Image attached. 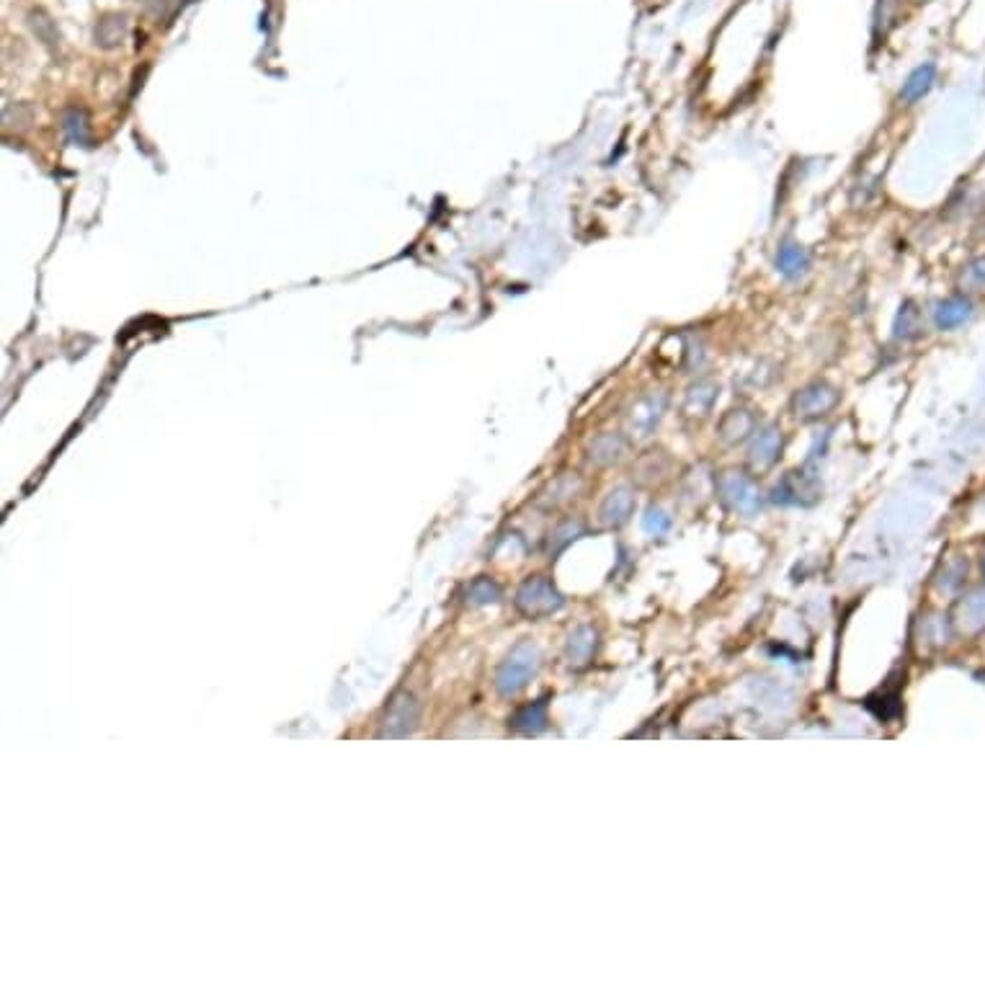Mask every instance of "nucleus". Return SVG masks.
<instances>
[{
    "instance_id": "nucleus-4",
    "label": "nucleus",
    "mask_w": 985,
    "mask_h": 985,
    "mask_svg": "<svg viewBox=\"0 0 985 985\" xmlns=\"http://www.w3.org/2000/svg\"><path fill=\"white\" fill-rule=\"evenodd\" d=\"M668 408V398L666 392L653 390V392H643L640 398H635V403L630 405L627 410V431L630 436H635V441H643L648 436L655 434L658 423H661L663 413Z\"/></svg>"
},
{
    "instance_id": "nucleus-24",
    "label": "nucleus",
    "mask_w": 985,
    "mask_h": 985,
    "mask_svg": "<svg viewBox=\"0 0 985 985\" xmlns=\"http://www.w3.org/2000/svg\"><path fill=\"white\" fill-rule=\"evenodd\" d=\"M583 532V527L578 524V521H565L563 527L557 529L555 532V539H552V545H555V550H560L563 545H568L570 539H576V534H581Z\"/></svg>"
},
{
    "instance_id": "nucleus-6",
    "label": "nucleus",
    "mask_w": 985,
    "mask_h": 985,
    "mask_svg": "<svg viewBox=\"0 0 985 985\" xmlns=\"http://www.w3.org/2000/svg\"><path fill=\"white\" fill-rule=\"evenodd\" d=\"M818 496H820L818 478L808 470H797L790 472V475H784V480L777 485V490H774V498H777L779 503H797V506H810V503L818 501Z\"/></svg>"
},
{
    "instance_id": "nucleus-8",
    "label": "nucleus",
    "mask_w": 985,
    "mask_h": 985,
    "mask_svg": "<svg viewBox=\"0 0 985 985\" xmlns=\"http://www.w3.org/2000/svg\"><path fill=\"white\" fill-rule=\"evenodd\" d=\"M418 722V704L416 699L410 694H398L392 699L390 707H387L385 715V728H382V735L385 738H405L408 733H413Z\"/></svg>"
},
{
    "instance_id": "nucleus-22",
    "label": "nucleus",
    "mask_w": 985,
    "mask_h": 985,
    "mask_svg": "<svg viewBox=\"0 0 985 985\" xmlns=\"http://www.w3.org/2000/svg\"><path fill=\"white\" fill-rule=\"evenodd\" d=\"M967 576V563L965 560H952V563L944 568L942 576V588L944 591H955V588L962 586V578Z\"/></svg>"
},
{
    "instance_id": "nucleus-19",
    "label": "nucleus",
    "mask_w": 985,
    "mask_h": 985,
    "mask_svg": "<svg viewBox=\"0 0 985 985\" xmlns=\"http://www.w3.org/2000/svg\"><path fill=\"white\" fill-rule=\"evenodd\" d=\"M921 333V313L916 310L913 302H906L900 307L898 318H895V338H916Z\"/></svg>"
},
{
    "instance_id": "nucleus-9",
    "label": "nucleus",
    "mask_w": 985,
    "mask_h": 985,
    "mask_svg": "<svg viewBox=\"0 0 985 985\" xmlns=\"http://www.w3.org/2000/svg\"><path fill=\"white\" fill-rule=\"evenodd\" d=\"M782 447H784L782 429H779L777 423H769V426H764V429H759L753 434L751 449H748V459H751L753 467L766 470V467H771L777 462L779 454H782Z\"/></svg>"
},
{
    "instance_id": "nucleus-16",
    "label": "nucleus",
    "mask_w": 985,
    "mask_h": 985,
    "mask_svg": "<svg viewBox=\"0 0 985 985\" xmlns=\"http://www.w3.org/2000/svg\"><path fill=\"white\" fill-rule=\"evenodd\" d=\"M596 645H599V635H596L594 627H578L576 632H570L568 645H565V655H568L570 666H586L596 653Z\"/></svg>"
},
{
    "instance_id": "nucleus-17",
    "label": "nucleus",
    "mask_w": 985,
    "mask_h": 985,
    "mask_svg": "<svg viewBox=\"0 0 985 985\" xmlns=\"http://www.w3.org/2000/svg\"><path fill=\"white\" fill-rule=\"evenodd\" d=\"M810 269V253L797 243H784L777 253V271L784 279H800Z\"/></svg>"
},
{
    "instance_id": "nucleus-13",
    "label": "nucleus",
    "mask_w": 985,
    "mask_h": 985,
    "mask_svg": "<svg viewBox=\"0 0 985 985\" xmlns=\"http://www.w3.org/2000/svg\"><path fill=\"white\" fill-rule=\"evenodd\" d=\"M627 444L622 439V434H614V431H604V434L596 436L588 447V462L594 467H612L614 462L622 459L625 454Z\"/></svg>"
},
{
    "instance_id": "nucleus-18",
    "label": "nucleus",
    "mask_w": 985,
    "mask_h": 985,
    "mask_svg": "<svg viewBox=\"0 0 985 985\" xmlns=\"http://www.w3.org/2000/svg\"><path fill=\"white\" fill-rule=\"evenodd\" d=\"M934 80H937V68H934L931 62L918 65V68L906 78L903 88H900V101H906V104H916V101H921V98L931 91Z\"/></svg>"
},
{
    "instance_id": "nucleus-11",
    "label": "nucleus",
    "mask_w": 985,
    "mask_h": 985,
    "mask_svg": "<svg viewBox=\"0 0 985 985\" xmlns=\"http://www.w3.org/2000/svg\"><path fill=\"white\" fill-rule=\"evenodd\" d=\"M717 392H720V387H717L712 380H697L694 385H689V390H686L684 395V405H681L684 416L686 418L710 416L712 408H715Z\"/></svg>"
},
{
    "instance_id": "nucleus-5",
    "label": "nucleus",
    "mask_w": 985,
    "mask_h": 985,
    "mask_svg": "<svg viewBox=\"0 0 985 985\" xmlns=\"http://www.w3.org/2000/svg\"><path fill=\"white\" fill-rule=\"evenodd\" d=\"M839 400V387L826 380H815L802 387V390H797L795 400H792V410H795V416L802 418V421H815V418L828 416L839 405Z\"/></svg>"
},
{
    "instance_id": "nucleus-23",
    "label": "nucleus",
    "mask_w": 985,
    "mask_h": 985,
    "mask_svg": "<svg viewBox=\"0 0 985 985\" xmlns=\"http://www.w3.org/2000/svg\"><path fill=\"white\" fill-rule=\"evenodd\" d=\"M962 282H965L970 289L985 287V256L975 258V261H970V264L965 266V271H962Z\"/></svg>"
},
{
    "instance_id": "nucleus-1",
    "label": "nucleus",
    "mask_w": 985,
    "mask_h": 985,
    "mask_svg": "<svg viewBox=\"0 0 985 985\" xmlns=\"http://www.w3.org/2000/svg\"><path fill=\"white\" fill-rule=\"evenodd\" d=\"M539 668V650L532 643H519L496 673V689L501 697H514L532 681Z\"/></svg>"
},
{
    "instance_id": "nucleus-20",
    "label": "nucleus",
    "mask_w": 985,
    "mask_h": 985,
    "mask_svg": "<svg viewBox=\"0 0 985 985\" xmlns=\"http://www.w3.org/2000/svg\"><path fill=\"white\" fill-rule=\"evenodd\" d=\"M643 527L645 532L653 534V537H663V534L671 529V516H668L661 506H650L643 516Z\"/></svg>"
},
{
    "instance_id": "nucleus-3",
    "label": "nucleus",
    "mask_w": 985,
    "mask_h": 985,
    "mask_svg": "<svg viewBox=\"0 0 985 985\" xmlns=\"http://www.w3.org/2000/svg\"><path fill=\"white\" fill-rule=\"evenodd\" d=\"M563 604H565L563 594H560V591L542 576L529 578V581L521 583V588L516 591V609L529 619L550 617V614H555L557 609H563Z\"/></svg>"
},
{
    "instance_id": "nucleus-2",
    "label": "nucleus",
    "mask_w": 985,
    "mask_h": 985,
    "mask_svg": "<svg viewBox=\"0 0 985 985\" xmlns=\"http://www.w3.org/2000/svg\"><path fill=\"white\" fill-rule=\"evenodd\" d=\"M717 493L733 514L741 516H756L761 511V503H764L759 485L741 470L722 472L717 478Z\"/></svg>"
},
{
    "instance_id": "nucleus-7",
    "label": "nucleus",
    "mask_w": 985,
    "mask_h": 985,
    "mask_svg": "<svg viewBox=\"0 0 985 985\" xmlns=\"http://www.w3.org/2000/svg\"><path fill=\"white\" fill-rule=\"evenodd\" d=\"M635 511V490L630 485H617L606 493V498L601 501L599 506V521L601 527L606 529H617L622 524H627Z\"/></svg>"
},
{
    "instance_id": "nucleus-21",
    "label": "nucleus",
    "mask_w": 985,
    "mask_h": 985,
    "mask_svg": "<svg viewBox=\"0 0 985 985\" xmlns=\"http://www.w3.org/2000/svg\"><path fill=\"white\" fill-rule=\"evenodd\" d=\"M470 596H472V601H475V604H493V601H498L501 591H498V586L493 581H488V578H480V581L472 583Z\"/></svg>"
},
{
    "instance_id": "nucleus-10",
    "label": "nucleus",
    "mask_w": 985,
    "mask_h": 985,
    "mask_svg": "<svg viewBox=\"0 0 985 985\" xmlns=\"http://www.w3.org/2000/svg\"><path fill=\"white\" fill-rule=\"evenodd\" d=\"M756 426H759V421H756V413H753V410L733 408L720 418L717 434H720V439L725 441V444H741V441H746L748 436L756 434Z\"/></svg>"
},
{
    "instance_id": "nucleus-15",
    "label": "nucleus",
    "mask_w": 985,
    "mask_h": 985,
    "mask_svg": "<svg viewBox=\"0 0 985 985\" xmlns=\"http://www.w3.org/2000/svg\"><path fill=\"white\" fill-rule=\"evenodd\" d=\"M508 728L524 735L542 733L547 728V699H537V702L519 707L508 717Z\"/></svg>"
},
{
    "instance_id": "nucleus-12",
    "label": "nucleus",
    "mask_w": 985,
    "mask_h": 985,
    "mask_svg": "<svg viewBox=\"0 0 985 985\" xmlns=\"http://www.w3.org/2000/svg\"><path fill=\"white\" fill-rule=\"evenodd\" d=\"M973 315V302L967 300L965 294H952L944 302H939L934 320H937L939 331H955L960 325H965Z\"/></svg>"
},
{
    "instance_id": "nucleus-14",
    "label": "nucleus",
    "mask_w": 985,
    "mask_h": 985,
    "mask_svg": "<svg viewBox=\"0 0 985 985\" xmlns=\"http://www.w3.org/2000/svg\"><path fill=\"white\" fill-rule=\"evenodd\" d=\"M957 627L967 635L985 630V588H978L973 594H967L965 599L957 604Z\"/></svg>"
}]
</instances>
